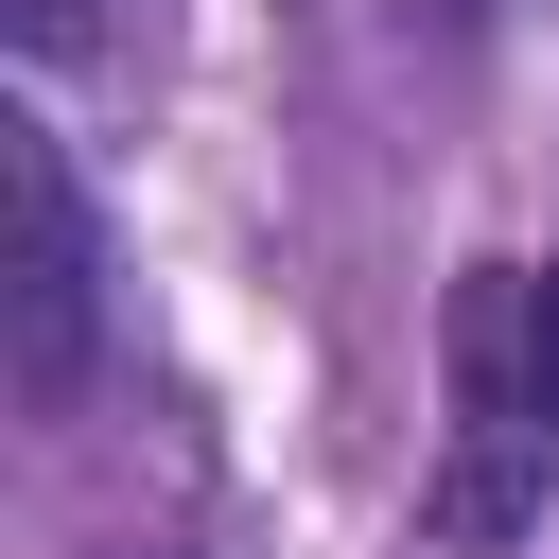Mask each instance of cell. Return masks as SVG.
Instances as JSON below:
<instances>
[{
	"instance_id": "1",
	"label": "cell",
	"mask_w": 559,
	"mask_h": 559,
	"mask_svg": "<svg viewBox=\"0 0 559 559\" xmlns=\"http://www.w3.org/2000/svg\"><path fill=\"white\" fill-rule=\"evenodd\" d=\"M559 489V402H542V297L507 262L454 280V454H437V542H524Z\"/></svg>"
},
{
	"instance_id": "2",
	"label": "cell",
	"mask_w": 559,
	"mask_h": 559,
	"mask_svg": "<svg viewBox=\"0 0 559 559\" xmlns=\"http://www.w3.org/2000/svg\"><path fill=\"white\" fill-rule=\"evenodd\" d=\"M0 349H17V402H70L105 349V227H87L70 140L35 105L0 122Z\"/></svg>"
},
{
	"instance_id": "3",
	"label": "cell",
	"mask_w": 559,
	"mask_h": 559,
	"mask_svg": "<svg viewBox=\"0 0 559 559\" xmlns=\"http://www.w3.org/2000/svg\"><path fill=\"white\" fill-rule=\"evenodd\" d=\"M87 17L105 0H17V52H87Z\"/></svg>"
},
{
	"instance_id": "4",
	"label": "cell",
	"mask_w": 559,
	"mask_h": 559,
	"mask_svg": "<svg viewBox=\"0 0 559 559\" xmlns=\"http://www.w3.org/2000/svg\"><path fill=\"white\" fill-rule=\"evenodd\" d=\"M524 297H542V402H559V245H542V280H524Z\"/></svg>"
},
{
	"instance_id": "5",
	"label": "cell",
	"mask_w": 559,
	"mask_h": 559,
	"mask_svg": "<svg viewBox=\"0 0 559 559\" xmlns=\"http://www.w3.org/2000/svg\"><path fill=\"white\" fill-rule=\"evenodd\" d=\"M437 17H454V35H472V17H489V0H437Z\"/></svg>"
}]
</instances>
